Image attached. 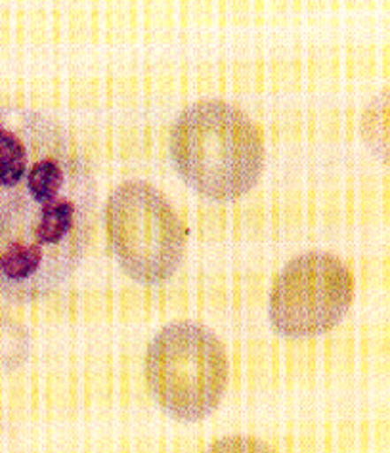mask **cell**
<instances>
[{
	"label": "cell",
	"mask_w": 390,
	"mask_h": 453,
	"mask_svg": "<svg viewBox=\"0 0 390 453\" xmlns=\"http://www.w3.org/2000/svg\"><path fill=\"white\" fill-rule=\"evenodd\" d=\"M96 182L57 119L0 110V299L60 288L85 255Z\"/></svg>",
	"instance_id": "cell-1"
},
{
	"label": "cell",
	"mask_w": 390,
	"mask_h": 453,
	"mask_svg": "<svg viewBox=\"0 0 390 453\" xmlns=\"http://www.w3.org/2000/svg\"><path fill=\"white\" fill-rule=\"evenodd\" d=\"M169 153L182 180L215 201H233L260 180L266 165L263 130L238 105L201 100L171 130Z\"/></svg>",
	"instance_id": "cell-2"
},
{
	"label": "cell",
	"mask_w": 390,
	"mask_h": 453,
	"mask_svg": "<svg viewBox=\"0 0 390 453\" xmlns=\"http://www.w3.org/2000/svg\"><path fill=\"white\" fill-rule=\"evenodd\" d=\"M146 380L153 400L184 423L215 411L230 383V362L220 339L194 321L164 326L146 352Z\"/></svg>",
	"instance_id": "cell-3"
},
{
	"label": "cell",
	"mask_w": 390,
	"mask_h": 453,
	"mask_svg": "<svg viewBox=\"0 0 390 453\" xmlns=\"http://www.w3.org/2000/svg\"><path fill=\"white\" fill-rule=\"evenodd\" d=\"M105 230L128 278L144 285L171 280L186 253V228L179 212L156 186L126 180L105 205Z\"/></svg>",
	"instance_id": "cell-4"
},
{
	"label": "cell",
	"mask_w": 390,
	"mask_h": 453,
	"mask_svg": "<svg viewBox=\"0 0 390 453\" xmlns=\"http://www.w3.org/2000/svg\"><path fill=\"white\" fill-rule=\"evenodd\" d=\"M354 301V278L340 258L310 251L289 260L270 295V324L291 339L333 329Z\"/></svg>",
	"instance_id": "cell-5"
}]
</instances>
